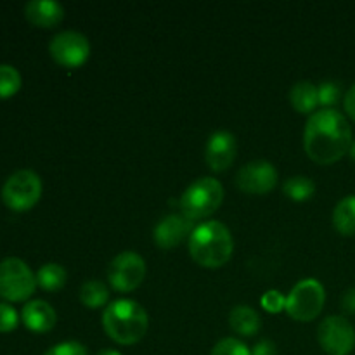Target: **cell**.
<instances>
[{
    "label": "cell",
    "mask_w": 355,
    "mask_h": 355,
    "mask_svg": "<svg viewBox=\"0 0 355 355\" xmlns=\"http://www.w3.org/2000/svg\"><path fill=\"white\" fill-rule=\"evenodd\" d=\"M352 142V128L340 111L319 110L309 116L304 130V149L318 165L340 162L350 151Z\"/></svg>",
    "instance_id": "obj_1"
},
{
    "label": "cell",
    "mask_w": 355,
    "mask_h": 355,
    "mask_svg": "<svg viewBox=\"0 0 355 355\" xmlns=\"http://www.w3.org/2000/svg\"><path fill=\"white\" fill-rule=\"evenodd\" d=\"M189 255L205 269H218L231 260L234 253V238L227 225L220 220H207L196 225L187 239Z\"/></svg>",
    "instance_id": "obj_2"
},
{
    "label": "cell",
    "mask_w": 355,
    "mask_h": 355,
    "mask_svg": "<svg viewBox=\"0 0 355 355\" xmlns=\"http://www.w3.org/2000/svg\"><path fill=\"white\" fill-rule=\"evenodd\" d=\"M103 328L118 345H135L148 333L149 315L139 302L120 298L104 309Z\"/></svg>",
    "instance_id": "obj_3"
},
{
    "label": "cell",
    "mask_w": 355,
    "mask_h": 355,
    "mask_svg": "<svg viewBox=\"0 0 355 355\" xmlns=\"http://www.w3.org/2000/svg\"><path fill=\"white\" fill-rule=\"evenodd\" d=\"M224 201V186L215 177H200L180 196V214L191 222L211 217Z\"/></svg>",
    "instance_id": "obj_4"
},
{
    "label": "cell",
    "mask_w": 355,
    "mask_h": 355,
    "mask_svg": "<svg viewBox=\"0 0 355 355\" xmlns=\"http://www.w3.org/2000/svg\"><path fill=\"white\" fill-rule=\"evenodd\" d=\"M326 302L324 286L314 277L298 281L286 297V314L298 322H311L318 319Z\"/></svg>",
    "instance_id": "obj_5"
},
{
    "label": "cell",
    "mask_w": 355,
    "mask_h": 355,
    "mask_svg": "<svg viewBox=\"0 0 355 355\" xmlns=\"http://www.w3.org/2000/svg\"><path fill=\"white\" fill-rule=\"evenodd\" d=\"M37 290V276L24 260L7 257L0 262V297L7 302H24Z\"/></svg>",
    "instance_id": "obj_6"
},
{
    "label": "cell",
    "mask_w": 355,
    "mask_h": 355,
    "mask_svg": "<svg viewBox=\"0 0 355 355\" xmlns=\"http://www.w3.org/2000/svg\"><path fill=\"white\" fill-rule=\"evenodd\" d=\"M42 179L33 170H17L2 186V200L12 211H28L40 201Z\"/></svg>",
    "instance_id": "obj_7"
},
{
    "label": "cell",
    "mask_w": 355,
    "mask_h": 355,
    "mask_svg": "<svg viewBox=\"0 0 355 355\" xmlns=\"http://www.w3.org/2000/svg\"><path fill=\"white\" fill-rule=\"evenodd\" d=\"M146 262L139 253L127 250L111 260L107 267L110 286L118 293H132L142 284L146 277Z\"/></svg>",
    "instance_id": "obj_8"
},
{
    "label": "cell",
    "mask_w": 355,
    "mask_h": 355,
    "mask_svg": "<svg viewBox=\"0 0 355 355\" xmlns=\"http://www.w3.org/2000/svg\"><path fill=\"white\" fill-rule=\"evenodd\" d=\"M318 342L328 355H350L355 349V328L343 315H328L319 322Z\"/></svg>",
    "instance_id": "obj_9"
},
{
    "label": "cell",
    "mask_w": 355,
    "mask_h": 355,
    "mask_svg": "<svg viewBox=\"0 0 355 355\" xmlns=\"http://www.w3.org/2000/svg\"><path fill=\"white\" fill-rule=\"evenodd\" d=\"M51 58L64 68H80L89 61L90 42L76 30H64L55 33L49 44Z\"/></svg>",
    "instance_id": "obj_10"
},
{
    "label": "cell",
    "mask_w": 355,
    "mask_h": 355,
    "mask_svg": "<svg viewBox=\"0 0 355 355\" xmlns=\"http://www.w3.org/2000/svg\"><path fill=\"white\" fill-rule=\"evenodd\" d=\"M277 179H279V173L272 163L267 159H253L238 170L236 186L246 194L262 196L276 187Z\"/></svg>",
    "instance_id": "obj_11"
},
{
    "label": "cell",
    "mask_w": 355,
    "mask_h": 355,
    "mask_svg": "<svg viewBox=\"0 0 355 355\" xmlns=\"http://www.w3.org/2000/svg\"><path fill=\"white\" fill-rule=\"evenodd\" d=\"M238 153V142L229 130H217L208 137L205 144V162L215 173L231 168Z\"/></svg>",
    "instance_id": "obj_12"
},
{
    "label": "cell",
    "mask_w": 355,
    "mask_h": 355,
    "mask_svg": "<svg viewBox=\"0 0 355 355\" xmlns=\"http://www.w3.org/2000/svg\"><path fill=\"white\" fill-rule=\"evenodd\" d=\"M193 222L189 218L184 217L182 214H172L163 217L158 224L155 225L153 231V238L158 248L162 250H173L189 239L191 232H193Z\"/></svg>",
    "instance_id": "obj_13"
},
{
    "label": "cell",
    "mask_w": 355,
    "mask_h": 355,
    "mask_svg": "<svg viewBox=\"0 0 355 355\" xmlns=\"http://www.w3.org/2000/svg\"><path fill=\"white\" fill-rule=\"evenodd\" d=\"M21 319L30 331L42 335V333H49L54 328L58 314L49 302L31 300L26 302V305L21 311Z\"/></svg>",
    "instance_id": "obj_14"
},
{
    "label": "cell",
    "mask_w": 355,
    "mask_h": 355,
    "mask_svg": "<svg viewBox=\"0 0 355 355\" xmlns=\"http://www.w3.org/2000/svg\"><path fill=\"white\" fill-rule=\"evenodd\" d=\"M24 16L38 28H54L64 19V7L55 0H30L24 6Z\"/></svg>",
    "instance_id": "obj_15"
},
{
    "label": "cell",
    "mask_w": 355,
    "mask_h": 355,
    "mask_svg": "<svg viewBox=\"0 0 355 355\" xmlns=\"http://www.w3.org/2000/svg\"><path fill=\"white\" fill-rule=\"evenodd\" d=\"M229 326L239 336L252 338L262 328V319H260V314L255 309L248 307V305H236L229 312Z\"/></svg>",
    "instance_id": "obj_16"
},
{
    "label": "cell",
    "mask_w": 355,
    "mask_h": 355,
    "mask_svg": "<svg viewBox=\"0 0 355 355\" xmlns=\"http://www.w3.org/2000/svg\"><path fill=\"white\" fill-rule=\"evenodd\" d=\"M288 97H290L291 106L297 113L312 114L315 113V107L319 106L318 85L312 83L311 80H300V82L293 83Z\"/></svg>",
    "instance_id": "obj_17"
},
{
    "label": "cell",
    "mask_w": 355,
    "mask_h": 355,
    "mask_svg": "<svg viewBox=\"0 0 355 355\" xmlns=\"http://www.w3.org/2000/svg\"><path fill=\"white\" fill-rule=\"evenodd\" d=\"M35 276H37V286H40L47 293H55V291L62 290L68 281L66 269L55 262L44 263Z\"/></svg>",
    "instance_id": "obj_18"
},
{
    "label": "cell",
    "mask_w": 355,
    "mask_h": 355,
    "mask_svg": "<svg viewBox=\"0 0 355 355\" xmlns=\"http://www.w3.org/2000/svg\"><path fill=\"white\" fill-rule=\"evenodd\" d=\"M333 225L342 236H355V194L336 203L333 210Z\"/></svg>",
    "instance_id": "obj_19"
},
{
    "label": "cell",
    "mask_w": 355,
    "mask_h": 355,
    "mask_svg": "<svg viewBox=\"0 0 355 355\" xmlns=\"http://www.w3.org/2000/svg\"><path fill=\"white\" fill-rule=\"evenodd\" d=\"M80 302L87 309H92V311L104 307V305L107 307V302H110V288L103 281H85L80 286Z\"/></svg>",
    "instance_id": "obj_20"
},
{
    "label": "cell",
    "mask_w": 355,
    "mask_h": 355,
    "mask_svg": "<svg viewBox=\"0 0 355 355\" xmlns=\"http://www.w3.org/2000/svg\"><path fill=\"white\" fill-rule=\"evenodd\" d=\"M283 193L293 201H307L315 194V182L305 175L290 177L284 180Z\"/></svg>",
    "instance_id": "obj_21"
},
{
    "label": "cell",
    "mask_w": 355,
    "mask_h": 355,
    "mask_svg": "<svg viewBox=\"0 0 355 355\" xmlns=\"http://www.w3.org/2000/svg\"><path fill=\"white\" fill-rule=\"evenodd\" d=\"M21 73L10 64H0V99H9L21 89Z\"/></svg>",
    "instance_id": "obj_22"
},
{
    "label": "cell",
    "mask_w": 355,
    "mask_h": 355,
    "mask_svg": "<svg viewBox=\"0 0 355 355\" xmlns=\"http://www.w3.org/2000/svg\"><path fill=\"white\" fill-rule=\"evenodd\" d=\"M319 94V104L322 106V110H335L336 104L342 99V89L336 82H322L321 85L318 87Z\"/></svg>",
    "instance_id": "obj_23"
},
{
    "label": "cell",
    "mask_w": 355,
    "mask_h": 355,
    "mask_svg": "<svg viewBox=\"0 0 355 355\" xmlns=\"http://www.w3.org/2000/svg\"><path fill=\"white\" fill-rule=\"evenodd\" d=\"M210 355H252V350L241 340L227 336V338H222L215 343Z\"/></svg>",
    "instance_id": "obj_24"
},
{
    "label": "cell",
    "mask_w": 355,
    "mask_h": 355,
    "mask_svg": "<svg viewBox=\"0 0 355 355\" xmlns=\"http://www.w3.org/2000/svg\"><path fill=\"white\" fill-rule=\"evenodd\" d=\"M260 304L269 314H277L286 309V297L279 290H269L262 295Z\"/></svg>",
    "instance_id": "obj_25"
},
{
    "label": "cell",
    "mask_w": 355,
    "mask_h": 355,
    "mask_svg": "<svg viewBox=\"0 0 355 355\" xmlns=\"http://www.w3.org/2000/svg\"><path fill=\"white\" fill-rule=\"evenodd\" d=\"M44 355H89V350L83 343L75 342V340H68V342H61L52 345L51 349L45 350Z\"/></svg>",
    "instance_id": "obj_26"
},
{
    "label": "cell",
    "mask_w": 355,
    "mask_h": 355,
    "mask_svg": "<svg viewBox=\"0 0 355 355\" xmlns=\"http://www.w3.org/2000/svg\"><path fill=\"white\" fill-rule=\"evenodd\" d=\"M19 324V315L16 309L9 304L0 302V333H10Z\"/></svg>",
    "instance_id": "obj_27"
},
{
    "label": "cell",
    "mask_w": 355,
    "mask_h": 355,
    "mask_svg": "<svg viewBox=\"0 0 355 355\" xmlns=\"http://www.w3.org/2000/svg\"><path fill=\"white\" fill-rule=\"evenodd\" d=\"M252 355H277L276 343L270 340H260L252 349Z\"/></svg>",
    "instance_id": "obj_28"
},
{
    "label": "cell",
    "mask_w": 355,
    "mask_h": 355,
    "mask_svg": "<svg viewBox=\"0 0 355 355\" xmlns=\"http://www.w3.org/2000/svg\"><path fill=\"white\" fill-rule=\"evenodd\" d=\"M343 107H345V113L355 121V83L345 92V97H343Z\"/></svg>",
    "instance_id": "obj_29"
},
{
    "label": "cell",
    "mask_w": 355,
    "mask_h": 355,
    "mask_svg": "<svg viewBox=\"0 0 355 355\" xmlns=\"http://www.w3.org/2000/svg\"><path fill=\"white\" fill-rule=\"evenodd\" d=\"M342 309L347 314H355V286L349 288L342 297Z\"/></svg>",
    "instance_id": "obj_30"
},
{
    "label": "cell",
    "mask_w": 355,
    "mask_h": 355,
    "mask_svg": "<svg viewBox=\"0 0 355 355\" xmlns=\"http://www.w3.org/2000/svg\"><path fill=\"white\" fill-rule=\"evenodd\" d=\"M96 355H123V354L118 352V350H114V349H103V350H99Z\"/></svg>",
    "instance_id": "obj_31"
},
{
    "label": "cell",
    "mask_w": 355,
    "mask_h": 355,
    "mask_svg": "<svg viewBox=\"0 0 355 355\" xmlns=\"http://www.w3.org/2000/svg\"><path fill=\"white\" fill-rule=\"evenodd\" d=\"M349 155L352 156V159H355V141L352 142V146H350V151H349Z\"/></svg>",
    "instance_id": "obj_32"
}]
</instances>
